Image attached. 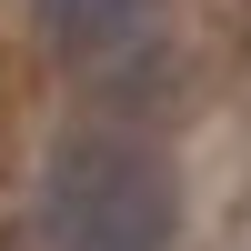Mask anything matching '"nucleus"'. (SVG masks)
I'll use <instances>...</instances> for the list:
<instances>
[{
    "label": "nucleus",
    "mask_w": 251,
    "mask_h": 251,
    "mask_svg": "<svg viewBox=\"0 0 251 251\" xmlns=\"http://www.w3.org/2000/svg\"><path fill=\"white\" fill-rule=\"evenodd\" d=\"M141 10H151V0H40V30H50L60 60H111L121 40L141 30Z\"/></svg>",
    "instance_id": "obj_2"
},
{
    "label": "nucleus",
    "mask_w": 251,
    "mask_h": 251,
    "mask_svg": "<svg viewBox=\"0 0 251 251\" xmlns=\"http://www.w3.org/2000/svg\"><path fill=\"white\" fill-rule=\"evenodd\" d=\"M20 251H171V171L151 141L80 131L50 151Z\"/></svg>",
    "instance_id": "obj_1"
}]
</instances>
